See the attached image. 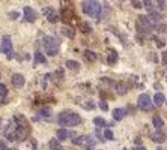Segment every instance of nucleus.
I'll return each instance as SVG.
<instances>
[{
    "mask_svg": "<svg viewBox=\"0 0 167 150\" xmlns=\"http://www.w3.org/2000/svg\"><path fill=\"white\" fill-rule=\"evenodd\" d=\"M8 95V89L5 84H0V98H5Z\"/></svg>",
    "mask_w": 167,
    "mask_h": 150,
    "instance_id": "obj_29",
    "label": "nucleus"
},
{
    "mask_svg": "<svg viewBox=\"0 0 167 150\" xmlns=\"http://www.w3.org/2000/svg\"><path fill=\"white\" fill-rule=\"evenodd\" d=\"M57 122L62 126H77L81 123V117L74 111H62L57 116Z\"/></svg>",
    "mask_w": 167,
    "mask_h": 150,
    "instance_id": "obj_1",
    "label": "nucleus"
},
{
    "mask_svg": "<svg viewBox=\"0 0 167 150\" xmlns=\"http://www.w3.org/2000/svg\"><path fill=\"white\" fill-rule=\"evenodd\" d=\"M0 150H8L6 143H5V141H2V140H0Z\"/></svg>",
    "mask_w": 167,
    "mask_h": 150,
    "instance_id": "obj_36",
    "label": "nucleus"
},
{
    "mask_svg": "<svg viewBox=\"0 0 167 150\" xmlns=\"http://www.w3.org/2000/svg\"><path fill=\"white\" fill-rule=\"evenodd\" d=\"M65 66L68 69H71V71H78L80 69V63L77 60H66L65 62Z\"/></svg>",
    "mask_w": 167,
    "mask_h": 150,
    "instance_id": "obj_21",
    "label": "nucleus"
},
{
    "mask_svg": "<svg viewBox=\"0 0 167 150\" xmlns=\"http://www.w3.org/2000/svg\"><path fill=\"white\" fill-rule=\"evenodd\" d=\"M137 105H139V108H142V110H149V108H151L152 101H151L149 95H146V93L140 95L139 99H137Z\"/></svg>",
    "mask_w": 167,
    "mask_h": 150,
    "instance_id": "obj_7",
    "label": "nucleus"
},
{
    "mask_svg": "<svg viewBox=\"0 0 167 150\" xmlns=\"http://www.w3.org/2000/svg\"><path fill=\"white\" fill-rule=\"evenodd\" d=\"M56 135H57V140H59V141H65V140L70 138V132L66 129H57Z\"/></svg>",
    "mask_w": 167,
    "mask_h": 150,
    "instance_id": "obj_18",
    "label": "nucleus"
},
{
    "mask_svg": "<svg viewBox=\"0 0 167 150\" xmlns=\"http://www.w3.org/2000/svg\"><path fill=\"white\" fill-rule=\"evenodd\" d=\"M132 150H146L143 146H140V147H136V149H132Z\"/></svg>",
    "mask_w": 167,
    "mask_h": 150,
    "instance_id": "obj_41",
    "label": "nucleus"
},
{
    "mask_svg": "<svg viewBox=\"0 0 167 150\" xmlns=\"http://www.w3.org/2000/svg\"><path fill=\"white\" fill-rule=\"evenodd\" d=\"M11 83H12V86L14 87H23L24 84H26V80H24V77L21 74H14L12 77H11Z\"/></svg>",
    "mask_w": 167,
    "mask_h": 150,
    "instance_id": "obj_9",
    "label": "nucleus"
},
{
    "mask_svg": "<svg viewBox=\"0 0 167 150\" xmlns=\"http://www.w3.org/2000/svg\"><path fill=\"white\" fill-rule=\"evenodd\" d=\"M81 9H83L84 14H87L92 18H99L101 15V5L98 2H93V0H86L81 3Z\"/></svg>",
    "mask_w": 167,
    "mask_h": 150,
    "instance_id": "obj_2",
    "label": "nucleus"
},
{
    "mask_svg": "<svg viewBox=\"0 0 167 150\" xmlns=\"http://www.w3.org/2000/svg\"><path fill=\"white\" fill-rule=\"evenodd\" d=\"M104 138L105 140H114V135H113V132L110 129H105L104 131Z\"/></svg>",
    "mask_w": 167,
    "mask_h": 150,
    "instance_id": "obj_28",
    "label": "nucleus"
},
{
    "mask_svg": "<svg viewBox=\"0 0 167 150\" xmlns=\"http://www.w3.org/2000/svg\"><path fill=\"white\" fill-rule=\"evenodd\" d=\"M0 51H2L3 54H6L8 60H11V59L14 57V53H12V39H11L9 35H5V36L2 38V42H0Z\"/></svg>",
    "mask_w": 167,
    "mask_h": 150,
    "instance_id": "obj_4",
    "label": "nucleus"
},
{
    "mask_svg": "<svg viewBox=\"0 0 167 150\" xmlns=\"http://www.w3.org/2000/svg\"><path fill=\"white\" fill-rule=\"evenodd\" d=\"M149 59H151L152 62H155V63L158 62V57H157V56H153V53H151V56H149Z\"/></svg>",
    "mask_w": 167,
    "mask_h": 150,
    "instance_id": "obj_37",
    "label": "nucleus"
},
{
    "mask_svg": "<svg viewBox=\"0 0 167 150\" xmlns=\"http://www.w3.org/2000/svg\"><path fill=\"white\" fill-rule=\"evenodd\" d=\"M23 14H24V20L27 21V23H35V21L38 20V12L30 6H24Z\"/></svg>",
    "mask_w": 167,
    "mask_h": 150,
    "instance_id": "obj_6",
    "label": "nucleus"
},
{
    "mask_svg": "<svg viewBox=\"0 0 167 150\" xmlns=\"http://www.w3.org/2000/svg\"><path fill=\"white\" fill-rule=\"evenodd\" d=\"M164 102H166V96L163 95V93H157V95L153 96V104L157 107H161Z\"/></svg>",
    "mask_w": 167,
    "mask_h": 150,
    "instance_id": "obj_20",
    "label": "nucleus"
},
{
    "mask_svg": "<svg viewBox=\"0 0 167 150\" xmlns=\"http://www.w3.org/2000/svg\"><path fill=\"white\" fill-rule=\"evenodd\" d=\"M83 107L84 108H87V110H92L93 107H95V104L92 102V101H86V102H83Z\"/></svg>",
    "mask_w": 167,
    "mask_h": 150,
    "instance_id": "obj_33",
    "label": "nucleus"
},
{
    "mask_svg": "<svg viewBox=\"0 0 167 150\" xmlns=\"http://www.w3.org/2000/svg\"><path fill=\"white\" fill-rule=\"evenodd\" d=\"M93 125H95L97 128H104V126H107V123H105V120L103 117H95V119H93Z\"/></svg>",
    "mask_w": 167,
    "mask_h": 150,
    "instance_id": "obj_25",
    "label": "nucleus"
},
{
    "mask_svg": "<svg viewBox=\"0 0 167 150\" xmlns=\"http://www.w3.org/2000/svg\"><path fill=\"white\" fill-rule=\"evenodd\" d=\"M152 5H153L152 2H143V6L146 8L148 11H149V12H151V11H152Z\"/></svg>",
    "mask_w": 167,
    "mask_h": 150,
    "instance_id": "obj_35",
    "label": "nucleus"
},
{
    "mask_svg": "<svg viewBox=\"0 0 167 150\" xmlns=\"http://www.w3.org/2000/svg\"><path fill=\"white\" fill-rule=\"evenodd\" d=\"M14 122L17 126H20V128H29V123L27 120H26V117L21 116V114H17V116L14 117Z\"/></svg>",
    "mask_w": 167,
    "mask_h": 150,
    "instance_id": "obj_10",
    "label": "nucleus"
},
{
    "mask_svg": "<svg viewBox=\"0 0 167 150\" xmlns=\"http://www.w3.org/2000/svg\"><path fill=\"white\" fill-rule=\"evenodd\" d=\"M152 141L153 143H164L166 141V135H164V132H161V131H157L155 134L152 135Z\"/></svg>",
    "mask_w": 167,
    "mask_h": 150,
    "instance_id": "obj_14",
    "label": "nucleus"
},
{
    "mask_svg": "<svg viewBox=\"0 0 167 150\" xmlns=\"http://www.w3.org/2000/svg\"><path fill=\"white\" fill-rule=\"evenodd\" d=\"M50 117H51V108L44 107V108L39 110V113H38V117H36V119H50Z\"/></svg>",
    "mask_w": 167,
    "mask_h": 150,
    "instance_id": "obj_15",
    "label": "nucleus"
},
{
    "mask_svg": "<svg viewBox=\"0 0 167 150\" xmlns=\"http://www.w3.org/2000/svg\"><path fill=\"white\" fill-rule=\"evenodd\" d=\"M0 125H2V120H0Z\"/></svg>",
    "mask_w": 167,
    "mask_h": 150,
    "instance_id": "obj_43",
    "label": "nucleus"
},
{
    "mask_svg": "<svg viewBox=\"0 0 167 150\" xmlns=\"http://www.w3.org/2000/svg\"><path fill=\"white\" fill-rule=\"evenodd\" d=\"M105 60H107V63H110V65H114L118 62V53L114 50H110L107 53V56H105Z\"/></svg>",
    "mask_w": 167,
    "mask_h": 150,
    "instance_id": "obj_11",
    "label": "nucleus"
},
{
    "mask_svg": "<svg viewBox=\"0 0 167 150\" xmlns=\"http://www.w3.org/2000/svg\"><path fill=\"white\" fill-rule=\"evenodd\" d=\"M125 117V110L124 108H114L113 110V119L114 120H122Z\"/></svg>",
    "mask_w": 167,
    "mask_h": 150,
    "instance_id": "obj_17",
    "label": "nucleus"
},
{
    "mask_svg": "<svg viewBox=\"0 0 167 150\" xmlns=\"http://www.w3.org/2000/svg\"><path fill=\"white\" fill-rule=\"evenodd\" d=\"M54 77H56V81H62L63 80V71L62 69H57L54 72Z\"/></svg>",
    "mask_w": 167,
    "mask_h": 150,
    "instance_id": "obj_27",
    "label": "nucleus"
},
{
    "mask_svg": "<svg viewBox=\"0 0 167 150\" xmlns=\"http://www.w3.org/2000/svg\"><path fill=\"white\" fill-rule=\"evenodd\" d=\"M80 29H81L83 33H89V32L92 30V27L87 24V23H80Z\"/></svg>",
    "mask_w": 167,
    "mask_h": 150,
    "instance_id": "obj_26",
    "label": "nucleus"
},
{
    "mask_svg": "<svg viewBox=\"0 0 167 150\" xmlns=\"http://www.w3.org/2000/svg\"><path fill=\"white\" fill-rule=\"evenodd\" d=\"M60 32H62V35H65L66 38H74V36H75V30L72 27H62Z\"/></svg>",
    "mask_w": 167,
    "mask_h": 150,
    "instance_id": "obj_23",
    "label": "nucleus"
},
{
    "mask_svg": "<svg viewBox=\"0 0 167 150\" xmlns=\"http://www.w3.org/2000/svg\"><path fill=\"white\" fill-rule=\"evenodd\" d=\"M136 27L140 33H148L152 30V21L149 20V17H145V15H139L137 17V21H136Z\"/></svg>",
    "mask_w": 167,
    "mask_h": 150,
    "instance_id": "obj_5",
    "label": "nucleus"
},
{
    "mask_svg": "<svg viewBox=\"0 0 167 150\" xmlns=\"http://www.w3.org/2000/svg\"><path fill=\"white\" fill-rule=\"evenodd\" d=\"M158 5H160V9H164V8H166V2H158Z\"/></svg>",
    "mask_w": 167,
    "mask_h": 150,
    "instance_id": "obj_39",
    "label": "nucleus"
},
{
    "mask_svg": "<svg viewBox=\"0 0 167 150\" xmlns=\"http://www.w3.org/2000/svg\"><path fill=\"white\" fill-rule=\"evenodd\" d=\"M99 108L103 110V111H107V110H109V104L105 102L104 99H103V101H99Z\"/></svg>",
    "mask_w": 167,
    "mask_h": 150,
    "instance_id": "obj_32",
    "label": "nucleus"
},
{
    "mask_svg": "<svg viewBox=\"0 0 167 150\" xmlns=\"http://www.w3.org/2000/svg\"><path fill=\"white\" fill-rule=\"evenodd\" d=\"M33 63H35V65H44V63H47V57L42 54V53L36 51L35 57H33Z\"/></svg>",
    "mask_w": 167,
    "mask_h": 150,
    "instance_id": "obj_13",
    "label": "nucleus"
},
{
    "mask_svg": "<svg viewBox=\"0 0 167 150\" xmlns=\"http://www.w3.org/2000/svg\"><path fill=\"white\" fill-rule=\"evenodd\" d=\"M42 15L45 17V18H48L51 23H56L57 21V15H56L54 9L51 6H44L42 8Z\"/></svg>",
    "mask_w": 167,
    "mask_h": 150,
    "instance_id": "obj_8",
    "label": "nucleus"
},
{
    "mask_svg": "<svg viewBox=\"0 0 167 150\" xmlns=\"http://www.w3.org/2000/svg\"><path fill=\"white\" fill-rule=\"evenodd\" d=\"M128 89H130V86H128L126 83H119V84H116V92H118L119 95H126Z\"/></svg>",
    "mask_w": 167,
    "mask_h": 150,
    "instance_id": "obj_16",
    "label": "nucleus"
},
{
    "mask_svg": "<svg viewBox=\"0 0 167 150\" xmlns=\"http://www.w3.org/2000/svg\"><path fill=\"white\" fill-rule=\"evenodd\" d=\"M163 63L167 65V51H166V53H163Z\"/></svg>",
    "mask_w": 167,
    "mask_h": 150,
    "instance_id": "obj_38",
    "label": "nucleus"
},
{
    "mask_svg": "<svg viewBox=\"0 0 167 150\" xmlns=\"http://www.w3.org/2000/svg\"><path fill=\"white\" fill-rule=\"evenodd\" d=\"M83 57L87 62H95L98 59L97 53H95V51H92V50H84V51H83Z\"/></svg>",
    "mask_w": 167,
    "mask_h": 150,
    "instance_id": "obj_12",
    "label": "nucleus"
},
{
    "mask_svg": "<svg viewBox=\"0 0 167 150\" xmlns=\"http://www.w3.org/2000/svg\"><path fill=\"white\" fill-rule=\"evenodd\" d=\"M50 149L51 150H63V147H62V144L59 143L57 138H53V140H50Z\"/></svg>",
    "mask_w": 167,
    "mask_h": 150,
    "instance_id": "obj_22",
    "label": "nucleus"
},
{
    "mask_svg": "<svg viewBox=\"0 0 167 150\" xmlns=\"http://www.w3.org/2000/svg\"><path fill=\"white\" fill-rule=\"evenodd\" d=\"M160 20V14L155 12V11H151V21H157Z\"/></svg>",
    "mask_w": 167,
    "mask_h": 150,
    "instance_id": "obj_31",
    "label": "nucleus"
},
{
    "mask_svg": "<svg viewBox=\"0 0 167 150\" xmlns=\"http://www.w3.org/2000/svg\"><path fill=\"white\" fill-rule=\"evenodd\" d=\"M8 17H9V20H17V18H18V17H20V12H15V11H12V12H9V14H8Z\"/></svg>",
    "mask_w": 167,
    "mask_h": 150,
    "instance_id": "obj_30",
    "label": "nucleus"
},
{
    "mask_svg": "<svg viewBox=\"0 0 167 150\" xmlns=\"http://www.w3.org/2000/svg\"><path fill=\"white\" fill-rule=\"evenodd\" d=\"M131 5H132L134 8H136V9H140V8L143 6V2H136V0H132Z\"/></svg>",
    "mask_w": 167,
    "mask_h": 150,
    "instance_id": "obj_34",
    "label": "nucleus"
},
{
    "mask_svg": "<svg viewBox=\"0 0 167 150\" xmlns=\"http://www.w3.org/2000/svg\"><path fill=\"white\" fill-rule=\"evenodd\" d=\"M136 144H142V140H140V138H136Z\"/></svg>",
    "mask_w": 167,
    "mask_h": 150,
    "instance_id": "obj_42",
    "label": "nucleus"
},
{
    "mask_svg": "<svg viewBox=\"0 0 167 150\" xmlns=\"http://www.w3.org/2000/svg\"><path fill=\"white\" fill-rule=\"evenodd\" d=\"M72 17H74V15H72V11H71V9H66V8L62 9V18L65 21H71Z\"/></svg>",
    "mask_w": 167,
    "mask_h": 150,
    "instance_id": "obj_24",
    "label": "nucleus"
},
{
    "mask_svg": "<svg viewBox=\"0 0 167 150\" xmlns=\"http://www.w3.org/2000/svg\"><path fill=\"white\" fill-rule=\"evenodd\" d=\"M152 125H153V128H155V129L160 131L161 128L164 126V122H163V119H161L160 116H153L152 117Z\"/></svg>",
    "mask_w": 167,
    "mask_h": 150,
    "instance_id": "obj_19",
    "label": "nucleus"
},
{
    "mask_svg": "<svg viewBox=\"0 0 167 150\" xmlns=\"http://www.w3.org/2000/svg\"><path fill=\"white\" fill-rule=\"evenodd\" d=\"M157 42H158V47H164V41H161V39H157Z\"/></svg>",
    "mask_w": 167,
    "mask_h": 150,
    "instance_id": "obj_40",
    "label": "nucleus"
},
{
    "mask_svg": "<svg viewBox=\"0 0 167 150\" xmlns=\"http://www.w3.org/2000/svg\"><path fill=\"white\" fill-rule=\"evenodd\" d=\"M59 41L53 36H45L44 38V50L48 56H56L59 53Z\"/></svg>",
    "mask_w": 167,
    "mask_h": 150,
    "instance_id": "obj_3",
    "label": "nucleus"
}]
</instances>
